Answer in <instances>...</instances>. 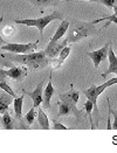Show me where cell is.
I'll return each instance as SVG.
<instances>
[{
    "instance_id": "1",
    "label": "cell",
    "mask_w": 117,
    "mask_h": 153,
    "mask_svg": "<svg viewBox=\"0 0 117 153\" xmlns=\"http://www.w3.org/2000/svg\"><path fill=\"white\" fill-rule=\"evenodd\" d=\"M68 29H69L68 36H67L68 43L78 42L80 40L96 33L94 22H84V21H75V20H74L73 26H69Z\"/></svg>"
},
{
    "instance_id": "2",
    "label": "cell",
    "mask_w": 117,
    "mask_h": 153,
    "mask_svg": "<svg viewBox=\"0 0 117 153\" xmlns=\"http://www.w3.org/2000/svg\"><path fill=\"white\" fill-rule=\"evenodd\" d=\"M11 60L14 62H19L25 65H31L33 68H40V67H45L48 64V57L46 56L45 51H37V53H28L24 55H18L11 57Z\"/></svg>"
},
{
    "instance_id": "3",
    "label": "cell",
    "mask_w": 117,
    "mask_h": 153,
    "mask_svg": "<svg viewBox=\"0 0 117 153\" xmlns=\"http://www.w3.org/2000/svg\"><path fill=\"white\" fill-rule=\"evenodd\" d=\"M62 19V14L57 11H54L52 14L49 15H46V16H42L39 19H18L15 20V24L18 25H25L28 27H37L39 29L40 34L43 33V29L47 27V25L49 22H52L54 20H61Z\"/></svg>"
},
{
    "instance_id": "4",
    "label": "cell",
    "mask_w": 117,
    "mask_h": 153,
    "mask_svg": "<svg viewBox=\"0 0 117 153\" xmlns=\"http://www.w3.org/2000/svg\"><path fill=\"white\" fill-rule=\"evenodd\" d=\"M115 84H117V77H114V78H111V79L104 82L103 84L100 85V87H95V85H94V87H90L89 89H87L84 91L86 97L94 104V109H95V110H97V98H98V96H100L107 88H109V87H111V85H115Z\"/></svg>"
},
{
    "instance_id": "5",
    "label": "cell",
    "mask_w": 117,
    "mask_h": 153,
    "mask_svg": "<svg viewBox=\"0 0 117 153\" xmlns=\"http://www.w3.org/2000/svg\"><path fill=\"white\" fill-rule=\"evenodd\" d=\"M39 41H35L33 43H10L7 42L6 45L0 46L1 51H10L14 54H27V53H32L38 48Z\"/></svg>"
},
{
    "instance_id": "6",
    "label": "cell",
    "mask_w": 117,
    "mask_h": 153,
    "mask_svg": "<svg viewBox=\"0 0 117 153\" xmlns=\"http://www.w3.org/2000/svg\"><path fill=\"white\" fill-rule=\"evenodd\" d=\"M67 43H68L67 38L62 39V40L60 39V40H57V41H55V42H49V43L47 45L46 49H45L46 56H47L48 59H55V57L60 54V51H62V48H65Z\"/></svg>"
},
{
    "instance_id": "7",
    "label": "cell",
    "mask_w": 117,
    "mask_h": 153,
    "mask_svg": "<svg viewBox=\"0 0 117 153\" xmlns=\"http://www.w3.org/2000/svg\"><path fill=\"white\" fill-rule=\"evenodd\" d=\"M109 46H110V43H107L103 48H101V49H98V51H88V53H87V55L92 60L95 68H98V67H100V63L108 57V48H109Z\"/></svg>"
},
{
    "instance_id": "8",
    "label": "cell",
    "mask_w": 117,
    "mask_h": 153,
    "mask_svg": "<svg viewBox=\"0 0 117 153\" xmlns=\"http://www.w3.org/2000/svg\"><path fill=\"white\" fill-rule=\"evenodd\" d=\"M66 115H75L78 118L81 117V111L76 108V104L68 102H61L59 103V116H66Z\"/></svg>"
},
{
    "instance_id": "9",
    "label": "cell",
    "mask_w": 117,
    "mask_h": 153,
    "mask_svg": "<svg viewBox=\"0 0 117 153\" xmlns=\"http://www.w3.org/2000/svg\"><path fill=\"white\" fill-rule=\"evenodd\" d=\"M25 95H28L32 101H33V106H39L42 103V98H43V89H42V83H40L39 85L34 89V91H24Z\"/></svg>"
},
{
    "instance_id": "10",
    "label": "cell",
    "mask_w": 117,
    "mask_h": 153,
    "mask_svg": "<svg viewBox=\"0 0 117 153\" xmlns=\"http://www.w3.org/2000/svg\"><path fill=\"white\" fill-rule=\"evenodd\" d=\"M108 59H109V68L107 69V71L102 74V76L103 78L107 75H109V74H115V71H116L117 69V57L116 55H115V53L113 51V47H111V43H110V46H109V48H108Z\"/></svg>"
},
{
    "instance_id": "11",
    "label": "cell",
    "mask_w": 117,
    "mask_h": 153,
    "mask_svg": "<svg viewBox=\"0 0 117 153\" xmlns=\"http://www.w3.org/2000/svg\"><path fill=\"white\" fill-rule=\"evenodd\" d=\"M54 94H55V89L53 87L52 76H49V81L47 83V87H46V89L43 90V98H42L43 106L46 109H49V106H51V98H52V96Z\"/></svg>"
},
{
    "instance_id": "12",
    "label": "cell",
    "mask_w": 117,
    "mask_h": 153,
    "mask_svg": "<svg viewBox=\"0 0 117 153\" xmlns=\"http://www.w3.org/2000/svg\"><path fill=\"white\" fill-rule=\"evenodd\" d=\"M6 75L13 79H22L27 75V69L25 67H12L8 70H6Z\"/></svg>"
},
{
    "instance_id": "13",
    "label": "cell",
    "mask_w": 117,
    "mask_h": 153,
    "mask_svg": "<svg viewBox=\"0 0 117 153\" xmlns=\"http://www.w3.org/2000/svg\"><path fill=\"white\" fill-rule=\"evenodd\" d=\"M13 96H11L10 94H7L6 91L0 92V114L2 115L4 112L8 111V106L13 101Z\"/></svg>"
},
{
    "instance_id": "14",
    "label": "cell",
    "mask_w": 117,
    "mask_h": 153,
    "mask_svg": "<svg viewBox=\"0 0 117 153\" xmlns=\"http://www.w3.org/2000/svg\"><path fill=\"white\" fill-rule=\"evenodd\" d=\"M69 21H67V20H63L60 26L57 27V29H56V32H55V34L53 35V38L49 40V42H55V41H57V40H60V39L62 38L63 35H66V32L68 30V28H69Z\"/></svg>"
},
{
    "instance_id": "15",
    "label": "cell",
    "mask_w": 117,
    "mask_h": 153,
    "mask_svg": "<svg viewBox=\"0 0 117 153\" xmlns=\"http://www.w3.org/2000/svg\"><path fill=\"white\" fill-rule=\"evenodd\" d=\"M78 98H80V94L76 90H73L70 92H67V94H61L60 95V100L62 102H68V103H73V104H78Z\"/></svg>"
},
{
    "instance_id": "16",
    "label": "cell",
    "mask_w": 117,
    "mask_h": 153,
    "mask_svg": "<svg viewBox=\"0 0 117 153\" xmlns=\"http://www.w3.org/2000/svg\"><path fill=\"white\" fill-rule=\"evenodd\" d=\"M24 98H25V94L21 95L20 97H15L13 100L14 104V114L18 119H21V115H22V103H24Z\"/></svg>"
},
{
    "instance_id": "17",
    "label": "cell",
    "mask_w": 117,
    "mask_h": 153,
    "mask_svg": "<svg viewBox=\"0 0 117 153\" xmlns=\"http://www.w3.org/2000/svg\"><path fill=\"white\" fill-rule=\"evenodd\" d=\"M29 1L40 10H43L45 7L48 6H56L59 4V0H29Z\"/></svg>"
},
{
    "instance_id": "18",
    "label": "cell",
    "mask_w": 117,
    "mask_h": 153,
    "mask_svg": "<svg viewBox=\"0 0 117 153\" xmlns=\"http://www.w3.org/2000/svg\"><path fill=\"white\" fill-rule=\"evenodd\" d=\"M38 122H39V125L41 128H43V130H48V128H51V126H49V119H48V116L43 112L42 109H39V112H38Z\"/></svg>"
},
{
    "instance_id": "19",
    "label": "cell",
    "mask_w": 117,
    "mask_h": 153,
    "mask_svg": "<svg viewBox=\"0 0 117 153\" xmlns=\"http://www.w3.org/2000/svg\"><path fill=\"white\" fill-rule=\"evenodd\" d=\"M1 120H2V125H4L5 128H8V130L13 128V119H12V116L10 115L8 111H6V112L2 114Z\"/></svg>"
},
{
    "instance_id": "20",
    "label": "cell",
    "mask_w": 117,
    "mask_h": 153,
    "mask_svg": "<svg viewBox=\"0 0 117 153\" xmlns=\"http://www.w3.org/2000/svg\"><path fill=\"white\" fill-rule=\"evenodd\" d=\"M37 116H38V112H37V108L35 106H33L28 112H27V115L25 116V120H26L27 125H31L34 120H35V118H37Z\"/></svg>"
},
{
    "instance_id": "21",
    "label": "cell",
    "mask_w": 117,
    "mask_h": 153,
    "mask_svg": "<svg viewBox=\"0 0 117 153\" xmlns=\"http://www.w3.org/2000/svg\"><path fill=\"white\" fill-rule=\"evenodd\" d=\"M83 110H86L87 115H88V117H89V120H90V124H91V128H94V122H92V117H91V112H92V110H94V104L88 100L87 102L84 103V105H83Z\"/></svg>"
},
{
    "instance_id": "22",
    "label": "cell",
    "mask_w": 117,
    "mask_h": 153,
    "mask_svg": "<svg viewBox=\"0 0 117 153\" xmlns=\"http://www.w3.org/2000/svg\"><path fill=\"white\" fill-rule=\"evenodd\" d=\"M70 51H72V48H70L69 46H66L65 48H62V51H60V54H59V60H60L62 63L66 61V59L69 56Z\"/></svg>"
},
{
    "instance_id": "23",
    "label": "cell",
    "mask_w": 117,
    "mask_h": 153,
    "mask_svg": "<svg viewBox=\"0 0 117 153\" xmlns=\"http://www.w3.org/2000/svg\"><path fill=\"white\" fill-rule=\"evenodd\" d=\"M0 89L2 90V91H6V92L10 94L11 96H13L14 98L16 97V96H15V92H14L13 90H12V88H11L5 81H0Z\"/></svg>"
},
{
    "instance_id": "24",
    "label": "cell",
    "mask_w": 117,
    "mask_h": 153,
    "mask_svg": "<svg viewBox=\"0 0 117 153\" xmlns=\"http://www.w3.org/2000/svg\"><path fill=\"white\" fill-rule=\"evenodd\" d=\"M97 2L103 4L108 8H114V6L117 5V0H97Z\"/></svg>"
},
{
    "instance_id": "25",
    "label": "cell",
    "mask_w": 117,
    "mask_h": 153,
    "mask_svg": "<svg viewBox=\"0 0 117 153\" xmlns=\"http://www.w3.org/2000/svg\"><path fill=\"white\" fill-rule=\"evenodd\" d=\"M14 33H15V29H14L12 26H7V27H5V29H4V34L7 35V36H12Z\"/></svg>"
},
{
    "instance_id": "26",
    "label": "cell",
    "mask_w": 117,
    "mask_h": 153,
    "mask_svg": "<svg viewBox=\"0 0 117 153\" xmlns=\"http://www.w3.org/2000/svg\"><path fill=\"white\" fill-rule=\"evenodd\" d=\"M61 65H62V62L59 60V57H57V59H53V61H52L53 69H59Z\"/></svg>"
},
{
    "instance_id": "27",
    "label": "cell",
    "mask_w": 117,
    "mask_h": 153,
    "mask_svg": "<svg viewBox=\"0 0 117 153\" xmlns=\"http://www.w3.org/2000/svg\"><path fill=\"white\" fill-rule=\"evenodd\" d=\"M53 128H57V130H68L67 126H65V125H63V124H61V123H57L56 120H54Z\"/></svg>"
},
{
    "instance_id": "28",
    "label": "cell",
    "mask_w": 117,
    "mask_h": 153,
    "mask_svg": "<svg viewBox=\"0 0 117 153\" xmlns=\"http://www.w3.org/2000/svg\"><path fill=\"white\" fill-rule=\"evenodd\" d=\"M110 112L114 115V118H115V120H114V124H113L111 126H113V128H114V130H117V112H116V111H114L111 108H110Z\"/></svg>"
},
{
    "instance_id": "29",
    "label": "cell",
    "mask_w": 117,
    "mask_h": 153,
    "mask_svg": "<svg viewBox=\"0 0 117 153\" xmlns=\"http://www.w3.org/2000/svg\"><path fill=\"white\" fill-rule=\"evenodd\" d=\"M7 78V75H6V70H2L0 69V81H5Z\"/></svg>"
},
{
    "instance_id": "30",
    "label": "cell",
    "mask_w": 117,
    "mask_h": 153,
    "mask_svg": "<svg viewBox=\"0 0 117 153\" xmlns=\"http://www.w3.org/2000/svg\"><path fill=\"white\" fill-rule=\"evenodd\" d=\"M2 20H4V18L1 16V18H0V26H1V22H2ZM6 43H7V42H6V41H5V40H4L2 38H1V34H0V46H2V45H6Z\"/></svg>"
},
{
    "instance_id": "31",
    "label": "cell",
    "mask_w": 117,
    "mask_h": 153,
    "mask_svg": "<svg viewBox=\"0 0 117 153\" xmlns=\"http://www.w3.org/2000/svg\"><path fill=\"white\" fill-rule=\"evenodd\" d=\"M86 1H92V2H97V0H86Z\"/></svg>"
},
{
    "instance_id": "32",
    "label": "cell",
    "mask_w": 117,
    "mask_h": 153,
    "mask_svg": "<svg viewBox=\"0 0 117 153\" xmlns=\"http://www.w3.org/2000/svg\"><path fill=\"white\" fill-rule=\"evenodd\" d=\"M115 74H116V75H117V69H116V71H115Z\"/></svg>"
}]
</instances>
